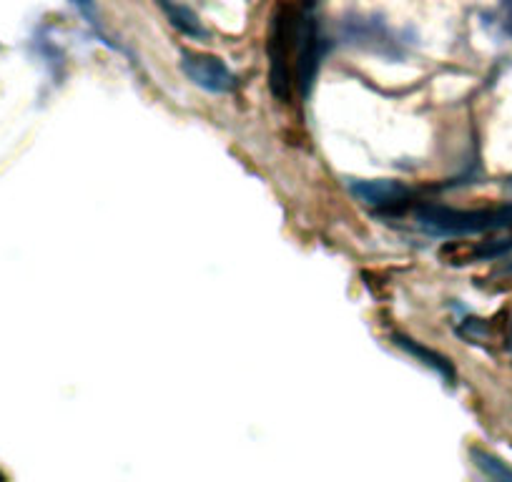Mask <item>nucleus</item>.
<instances>
[{"instance_id":"1a4fd4ad","label":"nucleus","mask_w":512,"mask_h":482,"mask_svg":"<svg viewBox=\"0 0 512 482\" xmlns=\"http://www.w3.org/2000/svg\"><path fill=\"white\" fill-rule=\"evenodd\" d=\"M470 455H472V460H475V465L480 467L487 477H492V480H510L512 482V467L507 465V462H502L500 457L490 455V452H485V450H477V447H472Z\"/></svg>"},{"instance_id":"39448f33","label":"nucleus","mask_w":512,"mask_h":482,"mask_svg":"<svg viewBox=\"0 0 512 482\" xmlns=\"http://www.w3.org/2000/svg\"><path fill=\"white\" fill-rule=\"evenodd\" d=\"M349 191L359 201L379 211L397 209V206H405L412 199L410 186L392 179H354L349 181Z\"/></svg>"},{"instance_id":"f257e3e1","label":"nucleus","mask_w":512,"mask_h":482,"mask_svg":"<svg viewBox=\"0 0 512 482\" xmlns=\"http://www.w3.org/2000/svg\"><path fill=\"white\" fill-rule=\"evenodd\" d=\"M415 224L425 234L442 236V239H460V236H477L490 234V231L512 229V201L500 206H482V209L422 204L415 211Z\"/></svg>"},{"instance_id":"6e6552de","label":"nucleus","mask_w":512,"mask_h":482,"mask_svg":"<svg viewBox=\"0 0 512 482\" xmlns=\"http://www.w3.org/2000/svg\"><path fill=\"white\" fill-rule=\"evenodd\" d=\"M472 257L485 259V262H500V272L512 274V239L485 241L482 247L475 249Z\"/></svg>"},{"instance_id":"423d86ee","label":"nucleus","mask_w":512,"mask_h":482,"mask_svg":"<svg viewBox=\"0 0 512 482\" xmlns=\"http://www.w3.org/2000/svg\"><path fill=\"white\" fill-rule=\"evenodd\" d=\"M395 344H400V347L405 349L407 354H412L417 362H422V365L430 367L432 372H437V377H442L447 385H455V377H457L455 367H452V362L445 357V354L435 352V349L425 347V344L415 342V339H410V337H402V334H397Z\"/></svg>"},{"instance_id":"f03ea898","label":"nucleus","mask_w":512,"mask_h":482,"mask_svg":"<svg viewBox=\"0 0 512 482\" xmlns=\"http://www.w3.org/2000/svg\"><path fill=\"white\" fill-rule=\"evenodd\" d=\"M299 8L282 6L274 11L272 31H269V83L272 93L279 101H292L297 93V78H294V28H297Z\"/></svg>"},{"instance_id":"9d476101","label":"nucleus","mask_w":512,"mask_h":482,"mask_svg":"<svg viewBox=\"0 0 512 482\" xmlns=\"http://www.w3.org/2000/svg\"><path fill=\"white\" fill-rule=\"evenodd\" d=\"M71 3L78 8V11H83V13L91 11V6H93V0H71Z\"/></svg>"},{"instance_id":"0eeeda50","label":"nucleus","mask_w":512,"mask_h":482,"mask_svg":"<svg viewBox=\"0 0 512 482\" xmlns=\"http://www.w3.org/2000/svg\"><path fill=\"white\" fill-rule=\"evenodd\" d=\"M156 3H159L164 16L169 18V23L179 33L194 38V41H206V38H209V31H206V26L201 23V18L196 16L189 6H184L181 0H156Z\"/></svg>"},{"instance_id":"20e7f679","label":"nucleus","mask_w":512,"mask_h":482,"mask_svg":"<svg viewBox=\"0 0 512 482\" xmlns=\"http://www.w3.org/2000/svg\"><path fill=\"white\" fill-rule=\"evenodd\" d=\"M179 63L184 76L206 93L224 96V93L236 91V86H239V81H236V76L231 73V68L226 66L221 58L209 56V53L181 51Z\"/></svg>"},{"instance_id":"9b49d317","label":"nucleus","mask_w":512,"mask_h":482,"mask_svg":"<svg viewBox=\"0 0 512 482\" xmlns=\"http://www.w3.org/2000/svg\"><path fill=\"white\" fill-rule=\"evenodd\" d=\"M510 186H512V179H510Z\"/></svg>"},{"instance_id":"7ed1b4c3","label":"nucleus","mask_w":512,"mask_h":482,"mask_svg":"<svg viewBox=\"0 0 512 482\" xmlns=\"http://www.w3.org/2000/svg\"><path fill=\"white\" fill-rule=\"evenodd\" d=\"M294 46H297V58H294V78H297V93L304 98L312 91V83L317 78L319 63L324 58V38L319 31L317 16L312 8L304 6L297 13V28H294Z\"/></svg>"}]
</instances>
